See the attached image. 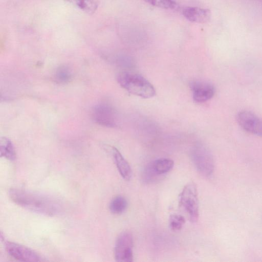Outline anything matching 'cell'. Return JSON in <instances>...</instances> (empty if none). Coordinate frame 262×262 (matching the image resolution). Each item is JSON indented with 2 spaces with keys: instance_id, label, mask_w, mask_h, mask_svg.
Wrapping results in <instances>:
<instances>
[{
  "instance_id": "6da1fadb",
  "label": "cell",
  "mask_w": 262,
  "mask_h": 262,
  "mask_svg": "<svg viewBox=\"0 0 262 262\" xmlns=\"http://www.w3.org/2000/svg\"><path fill=\"white\" fill-rule=\"evenodd\" d=\"M11 200L17 205L32 211L48 216L60 213L61 204L57 199L44 194L19 189L9 191Z\"/></svg>"
},
{
  "instance_id": "7a4b0ae2",
  "label": "cell",
  "mask_w": 262,
  "mask_h": 262,
  "mask_svg": "<svg viewBox=\"0 0 262 262\" xmlns=\"http://www.w3.org/2000/svg\"><path fill=\"white\" fill-rule=\"evenodd\" d=\"M119 84L128 93L143 98H150L156 95L152 84L143 76L128 72H122L117 76Z\"/></svg>"
},
{
  "instance_id": "3957f363",
  "label": "cell",
  "mask_w": 262,
  "mask_h": 262,
  "mask_svg": "<svg viewBox=\"0 0 262 262\" xmlns=\"http://www.w3.org/2000/svg\"><path fill=\"white\" fill-rule=\"evenodd\" d=\"M190 158L197 170L205 177L212 175L214 169L213 155L205 144L198 142L190 150Z\"/></svg>"
},
{
  "instance_id": "277c9868",
  "label": "cell",
  "mask_w": 262,
  "mask_h": 262,
  "mask_svg": "<svg viewBox=\"0 0 262 262\" xmlns=\"http://www.w3.org/2000/svg\"><path fill=\"white\" fill-rule=\"evenodd\" d=\"M179 204L187 213L192 222L199 217V201L197 188L194 183L186 184L179 195Z\"/></svg>"
},
{
  "instance_id": "5b68a950",
  "label": "cell",
  "mask_w": 262,
  "mask_h": 262,
  "mask_svg": "<svg viewBox=\"0 0 262 262\" xmlns=\"http://www.w3.org/2000/svg\"><path fill=\"white\" fill-rule=\"evenodd\" d=\"M93 118L97 124L108 127L118 125L119 116L116 110L106 104H99L93 110Z\"/></svg>"
},
{
  "instance_id": "8992f818",
  "label": "cell",
  "mask_w": 262,
  "mask_h": 262,
  "mask_svg": "<svg viewBox=\"0 0 262 262\" xmlns=\"http://www.w3.org/2000/svg\"><path fill=\"white\" fill-rule=\"evenodd\" d=\"M173 161L168 158H160L152 161L145 168L143 172V180L151 183L161 175L169 172L173 167Z\"/></svg>"
},
{
  "instance_id": "52a82bcc",
  "label": "cell",
  "mask_w": 262,
  "mask_h": 262,
  "mask_svg": "<svg viewBox=\"0 0 262 262\" xmlns=\"http://www.w3.org/2000/svg\"><path fill=\"white\" fill-rule=\"evenodd\" d=\"M239 126L245 131L262 137V119L252 112L242 110L236 115Z\"/></svg>"
},
{
  "instance_id": "ba28073f",
  "label": "cell",
  "mask_w": 262,
  "mask_h": 262,
  "mask_svg": "<svg viewBox=\"0 0 262 262\" xmlns=\"http://www.w3.org/2000/svg\"><path fill=\"white\" fill-rule=\"evenodd\" d=\"M133 239L128 232H123L118 237L115 247V257L117 261L132 262L133 260Z\"/></svg>"
},
{
  "instance_id": "9c48e42d",
  "label": "cell",
  "mask_w": 262,
  "mask_h": 262,
  "mask_svg": "<svg viewBox=\"0 0 262 262\" xmlns=\"http://www.w3.org/2000/svg\"><path fill=\"white\" fill-rule=\"evenodd\" d=\"M5 246L8 254L18 260L31 262L43 260L41 257L36 252L20 244L7 241L5 243Z\"/></svg>"
},
{
  "instance_id": "30bf717a",
  "label": "cell",
  "mask_w": 262,
  "mask_h": 262,
  "mask_svg": "<svg viewBox=\"0 0 262 262\" xmlns=\"http://www.w3.org/2000/svg\"><path fill=\"white\" fill-rule=\"evenodd\" d=\"M194 101L202 103L211 99L215 94L214 85L208 82L194 81L190 84Z\"/></svg>"
},
{
  "instance_id": "8fae6325",
  "label": "cell",
  "mask_w": 262,
  "mask_h": 262,
  "mask_svg": "<svg viewBox=\"0 0 262 262\" xmlns=\"http://www.w3.org/2000/svg\"><path fill=\"white\" fill-rule=\"evenodd\" d=\"M182 13L188 20L197 23H206L211 18V11L206 8L186 7L183 10Z\"/></svg>"
},
{
  "instance_id": "7c38bea8",
  "label": "cell",
  "mask_w": 262,
  "mask_h": 262,
  "mask_svg": "<svg viewBox=\"0 0 262 262\" xmlns=\"http://www.w3.org/2000/svg\"><path fill=\"white\" fill-rule=\"evenodd\" d=\"M113 153L120 174L124 180H129L132 177V170L128 163L117 148L113 147Z\"/></svg>"
},
{
  "instance_id": "4fadbf2b",
  "label": "cell",
  "mask_w": 262,
  "mask_h": 262,
  "mask_svg": "<svg viewBox=\"0 0 262 262\" xmlns=\"http://www.w3.org/2000/svg\"><path fill=\"white\" fill-rule=\"evenodd\" d=\"M0 155L1 157L13 161L16 154L11 141L7 137H2L0 140Z\"/></svg>"
},
{
  "instance_id": "5bb4252c",
  "label": "cell",
  "mask_w": 262,
  "mask_h": 262,
  "mask_svg": "<svg viewBox=\"0 0 262 262\" xmlns=\"http://www.w3.org/2000/svg\"><path fill=\"white\" fill-rule=\"evenodd\" d=\"M127 206L126 199L121 195L115 197L110 204V210L113 213L120 214L124 211Z\"/></svg>"
},
{
  "instance_id": "9a60e30c",
  "label": "cell",
  "mask_w": 262,
  "mask_h": 262,
  "mask_svg": "<svg viewBox=\"0 0 262 262\" xmlns=\"http://www.w3.org/2000/svg\"><path fill=\"white\" fill-rule=\"evenodd\" d=\"M72 77V73L70 68L67 66H61L57 68L54 79L60 83H65L70 81Z\"/></svg>"
},
{
  "instance_id": "2e32d148",
  "label": "cell",
  "mask_w": 262,
  "mask_h": 262,
  "mask_svg": "<svg viewBox=\"0 0 262 262\" xmlns=\"http://www.w3.org/2000/svg\"><path fill=\"white\" fill-rule=\"evenodd\" d=\"M77 5L79 8L89 14H92L96 11L97 4L94 0H66Z\"/></svg>"
},
{
  "instance_id": "e0dca14e",
  "label": "cell",
  "mask_w": 262,
  "mask_h": 262,
  "mask_svg": "<svg viewBox=\"0 0 262 262\" xmlns=\"http://www.w3.org/2000/svg\"><path fill=\"white\" fill-rule=\"evenodd\" d=\"M185 222L184 217L180 214H172L170 215L169 220V226L173 231L181 230Z\"/></svg>"
},
{
  "instance_id": "ac0fdd59",
  "label": "cell",
  "mask_w": 262,
  "mask_h": 262,
  "mask_svg": "<svg viewBox=\"0 0 262 262\" xmlns=\"http://www.w3.org/2000/svg\"><path fill=\"white\" fill-rule=\"evenodd\" d=\"M146 3L161 8L173 9L177 4L173 0H143Z\"/></svg>"
}]
</instances>
